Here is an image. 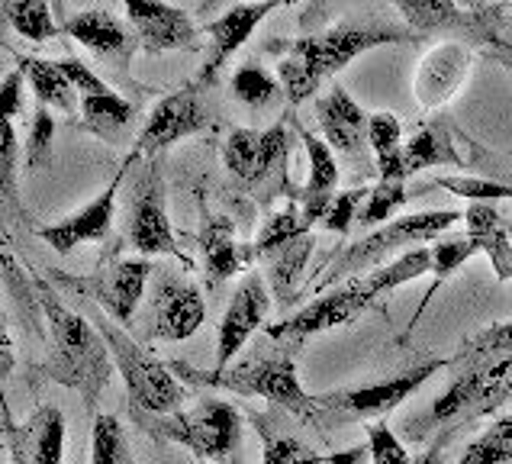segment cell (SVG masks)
I'll use <instances>...</instances> for the list:
<instances>
[{
  "label": "cell",
  "mask_w": 512,
  "mask_h": 464,
  "mask_svg": "<svg viewBox=\"0 0 512 464\" xmlns=\"http://www.w3.org/2000/svg\"><path fill=\"white\" fill-rule=\"evenodd\" d=\"M512 400V323H493L467 336L448 358V387L426 413L403 423V442L422 445L432 435H458Z\"/></svg>",
  "instance_id": "1"
},
{
  "label": "cell",
  "mask_w": 512,
  "mask_h": 464,
  "mask_svg": "<svg viewBox=\"0 0 512 464\" xmlns=\"http://www.w3.org/2000/svg\"><path fill=\"white\" fill-rule=\"evenodd\" d=\"M422 274H432V249L419 245V249H409L400 258L387 261V265L361 274V278L345 281L339 290H326L323 297L306 303L300 313L287 316L284 323L268 326V339H274L277 345L300 348L306 339L319 336V332L355 323L358 316L377 307L380 297L393 294L397 287L422 278Z\"/></svg>",
  "instance_id": "2"
},
{
  "label": "cell",
  "mask_w": 512,
  "mask_h": 464,
  "mask_svg": "<svg viewBox=\"0 0 512 464\" xmlns=\"http://www.w3.org/2000/svg\"><path fill=\"white\" fill-rule=\"evenodd\" d=\"M36 294L49 323V358L42 365V377L75 390L87 410H94L116 368L110 345L100 336L97 323H87L81 313L65 307L49 284H36Z\"/></svg>",
  "instance_id": "3"
},
{
  "label": "cell",
  "mask_w": 512,
  "mask_h": 464,
  "mask_svg": "<svg viewBox=\"0 0 512 464\" xmlns=\"http://www.w3.org/2000/svg\"><path fill=\"white\" fill-rule=\"evenodd\" d=\"M406 39L413 36L403 33V29H387V26H332L326 33H313L290 42L287 55L277 65V78H281V87L290 104H303L306 97H313L319 91V84L339 75L358 55L380 46H397V42Z\"/></svg>",
  "instance_id": "4"
},
{
  "label": "cell",
  "mask_w": 512,
  "mask_h": 464,
  "mask_svg": "<svg viewBox=\"0 0 512 464\" xmlns=\"http://www.w3.org/2000/svg\"><path fill=\"white\" fill-rule=\"evenodd\" d=\"M174 374L181 377L190 387H207V390H232L239 397H261L274 406H281L290 416H297L300 423L316 426V410H313V397L306 394L300 384V374L290 352H271V355H258L248 358L242 365H229V368H197L190 361H168Z\"/></svg>",
  "instance_id": "5"
},
{
  "label": "cell",
  "mask_w": 512,
  "mask_h": 464,
  "mask_svg": "<svg viewBox=\"0 0 512 464\" xmlns=\"http://www.w3.org/2000/svg\"><path fill=\"white\" fill-rule=\"evenodd\" d=\"M97 329L110 345L116 371L123 374L129 413H133L136 423L152 419V416L178 413L184 397H187V384L174 374V368L168 365V361L155 358L152 352H145L133 336H126V332L107 316L97 319Z\"/></svg>",
  "instance_id": "6"
},
{
  "label": "cell",
  "mask_w": 512,
  "mask_h": 464,
  "mask_svg": "<svg viewBox=\"0 0 512 464\" xmlns=\"http://www.w3.org/2000/svg\"><path fill=\"white\" fill-rule=\"evenodd\" d=\"M461 220H464L461 210H426V213H409V216H400V220L377 226L364 239L351 242L348 249L335 258V265L323 274V281H319L316 290H329L339 281L358 278L361 271H374L384 265L390 255H397L403 249L406 252L419 249V245L445 236V232Z\"/></svg>",
  "instance_id": "7"
},
{
  "label": "cell",
  "mask_w": 512,
  "mask_h": 464,
  "mask_svg": "<svg viewBox=\"0 0 512 464\" xmlns=\"http://www.w3.org/2000/svg\"><path fill=\"white\" fill-rule=\"evenodd\" d=\"M442 368H448V358H429L397 377H387V381L364 384V387H342V390H329V394H313L316 426L339 429V426H355V423L358 426L384 423L403 400L413 397L416 390Z\"/></svg>",
  "instance_id": "8"
},
{
  "label": "cell",
  "mask_w": 512,
  "mask_h": 464,
  "mask_svg": "<svg viewBox=\"0 0 512 464\" xmlns=\"http://www.w3.org/2000/svg\"><path fill=\"white\" fill-rule=\"evenodd\" d=\"M149 435L162 442L184 445L197 461H229L242 442V416L229 400L203 397L190 410L168 416H152L139 423Z\"/></svg>",
  "instance_id": "9"
},
{
  "label": "cell",
  "mask_w": 512,
  "mask_h": 464,
  "mask_svg": "<svg viewBox=\"0 0 512 464\" xmlns=\"http://www.w3.org/2000/svg\"><path fill=\"white\" fill-rule=\"evenodd\" d=\"M252 245H255V258L265 261L277 300H284V303L294 300L300 287V274L316 245L313 226H306L303 213L290 207L271 216L268 226L261 229V236Z\"/></svg>",
  "instance_id": "10"
},
{
  "label": "cell",
  "mask_w": 512,
  "mask_h": 464,
  "mask_svg": "<svg viewBox=\"0 0 512 464\" xmlns=\"http://www.w3.org/2000/svg\"><path fill=\"white\" fill-rule=\"evenodd\" d=\"M129 245H133V252H139L142 258L171 255V258H178L184 268L194 265V261L181 252L178 239H174V229L165 210V178H162L158 158H152V162L145 165V174L136 184L133 216H129Z\"/></svg>",
  "instance_id": "11"
},
{
  "label": "cell",
  "mask_w": 512,
  "mask_h": 464,
  "mask_svg": "<svg viewBox=\"0 0 512 464\" xmlns=\"http://www.w3.org/2000/svg\"><path fill=\"white\" fill-rule=\"evenodd\" d=\"M207 319V300L200 290L178 278L174 271L158 274V284L145 307V336L162 342H184L203 326Z\"/></svg>",
  "instance_id": "12"
},
{
  "label": "cell",
  "mask_w": 512,
  "mask_h": 464,
  "mask_svg": "<svg viewBox=\"0 0 512 464\" xmlns=\"http://www.w3.org/2000/svg\"><path fill=\"white\" fill-rule=\"evenodd\" d=\"M152 278V261L149 258H120V261H107L104 268L91 278H65L71 287H78L81 294L94 297L100 307L107 310L110 319L116 323H133L136 310L145 297V287Z\"/></svg>",
  "instance_id": "13"
},
{
  "label": "cell",
  "mask_w": 512,
  "mask_h": 464,
  "mask_svg": "<svg viewBox=\"0 0 512 464\" xmlns=\"http://www.w3.org/2000/svg\"><path fill=\"white\" fill-rule=\"evenodd\" d=\"M139 155H142L139 149L129 152L126 162L120 165V171L113 174V181L104 187V191L87 203L84 210L71 213V216H65V220H58L52 226H42L39 239L46 245H52L58 255L75 252L78 245H84V242H104L110 236V229H113V213H116V194H120V184L126 181V174H129V168H133V162Z\"/></svg>",
  "instance_id": "14"
},
{
  "label": "cell",
  "mask_w": 512,
  "mask_h": 464,
  "mask_svg": "<svg viewBox=\"0 0 512 464\" xmlns=\"http://www.w3.org/2000/svg\"><path fill=\"white\" fill-rule=\"evenodd\" d=\"M200 87L203 84H190L178 94L162 97L152 107L149 120H145V126L139 129V139H136V149L142 155L155 158L158 152H165L168 145L197 136V133H203V129L210 126V113L197 97Z\"/></svg>",
  "instance_id": "15"
},
{
  "label": "cell",
  "mask_w": 512,
  "mask_h": 464,
  "mask_svg": "<svg viewBox=\"0 0 512 464\" xmlns=\"http://www.w3.org/2000/svg\"><path fill=\"white\" fill-rule=\"evenodd\" d=\"M123 4L139 46L149 55L200 49V29L181 7L168 4V0H123Z\"/></svg>",
  "instance_id": "16"
},
{
  "label": "cell",
  "mask_w": 512,
  "mask_h": 464,
  "mask_svg": "<svg viewBox=\"0 0 512 464\" xmlns=\"http://www.w3.org/2000/svg\"><path fill=\"white\" fill-rule=\"evenodd\" d=\"M58 65L65 68V75L71 78V84H75V91H78L81 123L91 129V133L116 142V133L136 120V107L129 104L126 97L116 94L104 78H97L81 58L71 55V58H62Z\"/></svg>",
  "instance_id": "17"
},
{
  "label": "cell",
  "mask_w": 512,
  "mask_h": 464,
  "mask_svg": "<svg viewBox=\"0 0 512 464\" xmlns=\"http://www.w3.org/2000/svg\"><path fill=\"white\" fill-rule=\"evenodd\" d=\"M4 439L10 464H62L65 455V416L58 406L42 403L26 423H13L4 413Z\"/></svg>",
  "instance_id": "18"
},
{
  "label": "cell",
  "mask_w": 512,
  "mask_h": 464,
  "mask_svg": "<svg viewBox=\"0 0 512 464\" xmlns=\"http://www.w3.org/2000/svg\"><path fill=\"white\" fill-rule=\"evenodd\" d=\"M271 310V297L265 278L258 271H248L242 284L236 287V294L229 300V310L223 316V326H219V342H216V365L213 368H229L232 358H236L245 342L252 339V332L261 329L265 316Z\"/></svg>",
  "instance_id": "19"
},
{
  "label": "cell",
  "mask_w": 512,
  "mask_h": 464,
  "mask_svg": "<svg viewBox=\"0 0 512 464\" xmlns=\"http://www.w3.org/2000/svg\"><path fill=\"white\" fill-rule=\"evenodd\" d=\"M316 120H319V129H323V139L339 155H345L348 162L361 165L364 158H368L371 116L358 107V100H351V94L342 84H332L329 91L316 100Z\"/></svg>",
  "instance_id": "20"
},
{
  "label": "cell",
  "mask_w": 512,
  "mask_h": 464,
  "mask_svg": "<svg viewBox=\"0 0 512 464\" xmlns=\"http://www.w3.org/2000/svg\"><path fill=\"white\" fill-rule=\"evenodd\" d=\"M200 258H203V278L207 287L216 290L229 278L248 265V258H255V245H242L236 236V223L223 213H210L207 207L200 210V232H197Z\"/></svg>",
  "instance_id": "21"
},
{
  "label": "cell",
  "mask_w": 512,
  "mask_h": 464,
  "mask_svg": "<svg viewBox=\"0 0 512 464\" xmlns=\"http://www.w3.org/2000/svg\"><path fill=\"white\" fill-rule=\"evenodd\" d=\"M287 149H290V129L284 123H274L271 129H236L226 139L223 162L242 184H255L277 162H284Z\"/></svg>",
  "instance_id": "22"
},
{
  "label": "cell",
  "mask_w": 512,
  "mask_h": 464,
  "mask_svg": "<svg viewBox=\"0 0 512 464\" xmlns=\"http://www.w3.org/2000/svg\"><path fill=\"white\" fill-rule=\"evenodd\" d=\"M277 7H287L284 0H258V4H236L229 7L223 17H216L213 23H207V33H210V55L207 62L200 68V78L197 84H210L219 68H223L232 55H236L252 33L261 26V20L274 13Z\"/></svg>",
  "instance_id": "23"
},
{
  "label": "cell",
  "mask_w": 512,
  "mask_h": 464,
  "mask_svg": "<svg viewBox=\"0 0 512 464\" xmlns=\"http://www.w3.org/2000/svg\"><path fill=\"white\" fill-rule=\"evenodd\" d=\"M471 49L461 42H442L422 55L416 68V100L422 110H435L455 97L471 71Z\"/></svg>",
  "instance_id": "24"
},
{
  "label": "cell",
  "mask_w": 512,
  "mask_h": 464,
  "mask_svg": "<svg viewBox=\"0 0 512 464\" xmlns=\"http://www.w3.org/2000/svg\"><path fill=\"white\" fill-rule=\"evenodd\" d=\"M65 33L81 42L87 52H94L104 62L123 68L129 62V55L136 52L139 39L133 33V26H126L113 17L110 10H84L78 17H71L65 23Z\"/></svg>",
  "instance_id": "25"
},
{
  "label": "cell",
  "mask_w": 512,
  "mask_h": 464,
  "mask_svg": "<svg viewBox=\"0 0 512 464\" xmlns=\"http://www.w3.org/2000/svg\"><path fill=\"white\" fill-rule=\"evenodd\" d=\"M303 149H306V158H310V178H306V187H303L300 213L306 226H316V223H323L329 203L339 194V165H335V149L316 133H303Z\"/></svg>",
  "instance_id": "26"
},
{
  "label": "cell",
  "mask_w": 512,
  "mask_h": 464,
  "mask_svg": "<svg viewBox=\"0 0 512 464\" xmlns=\"http://www.w3.org/2000/svg\"><path fill=\"white\" fill-rule=\"evenodd\" d=\"M464 229L480 252L490 258L496 281H512V229L503 223L493 203H471L464 210Z\"/></svg>",
  "instance_id": "27"
},
{
  "label": "cell",
  "mask_w": 512,
  "mask_h": 464,
  "mask_svg": "<svg viewBox=\"0 0 512 464\" xmlns=\"http://www.w3.org/2000/svg\"><path fill=\"white\" fill-rule=\"evenodd\" d=\"M403 162H406V174L413 178L419 171H429V168H461V152L455 149V133H451V123L445 116H432L422 126H416L413 139L406 142L403 149Z\"/></svg>",
  "instance_id": "28"
},
{
  "label": "cell",
  "mask_w": 512,
  "mask_h": 464,
  "mask_svg": "<svg viewBox=\"0 0 512 464\" xmlns=\"http://www.w3.org/2000/svg\"><path fill=\"white\" fill-rule=\"evenodd\" d=\"M20 68L26 71V81L33 87V94L39 100V107H55L62 113H75V104L81 100L75 97V84L65 75V68L49 58H20Z\"/></svg>",
  "instance_id": "29"
},
{
  "label": "cell",
  "mask_w": 512,
  "mask_h": 464,
  "mask_svg": "<svg viewBox=\"0 0 512 464\" xmlns=\"http://www.w3.org/2000/svg\"><path fill=\"white\" fill-rule=\"evenodd\" d=\"M368 139H371V152H374V162L380 178L387 181H406V162H403V123L397 120L393 113L380 110L371 113V123H368Z\"/></svg>",
  "instance_id": "30"
},
{
  "label": "cell",
  "mask_w": 512,
  "mask_h": 464,
  "mask_svg": "<svg viewBox=\"0 0 512 464\" xmlns=\"http://www.w3.org/2000/svg\"><path fill=\"white\" fill-rule=\"evenodd\" d=\"M477 252H480V249H477V245H474L471 239H467V236L435 239V245H432V287L426 290V297H422L419 313L413 316V323H409V329H413V326L419 323V319H422V313H426V307H429L432 297H435V290H438V287H445V281L455 278V274H458Z\"/></svg>",
  "instance_id": "31"
},
{
  "label": "cell",
  "mask_w": 512,
  "mask_h": 464,
  "mask_svg": "<svg viewBox=\"0 0 512 464\" xmlns=\"http://www.w3.org/2000/svg\"><path fill=\"white\" fill-rule=\"evenodd\" d=\"M390 4L419 33H435V29H451V26H474V17H467L455 0H390Z\"/></svg>",
  "instance_id": "32"
},
{
  "label": "cell",
  "mask_w": 512,
  "mask_h": 464,
  "mask_svg": "<svg viewBox=\"0 0 512 464\" xmlns=\"http://www.w3.org/2000/svg\"><path fill=\"white\" fill-rule=\"evenodd\" d=\"M455 464H512V413L496 416Z\"/></svg>",
  "instance_id": "33"
},
{
  "label": "cell",
  "mask_w": 512,
  "mask_h": 464,
  "mask_svg": "<svg viewBox=\"0 0 512 464\" xmlns=\"http://www.w3.org/2000/svg\"><path fill=\"white\" fill-rule=\"evenodd\" d=\"M91 464H136L126 429L116 416L100 413L91 429Z\"/></svg>",
  "instance_id": "34"
},
{
  "label": "cell",
  "mask_w": 512,
  "mask_h": 464,
  "mask_svg": "<svg viewBox=\"0 0 512 464\" xmlns=\"http://www.w3.org/2000/svg\"><path fill=\"white\" fill-rule=\"evenodd\" d=\"M261 432V464H332L329 458H319L306 442L294 439V435H281L268 426L265 416L255 419Z\"/></svg>",
  "instance_id": "35"
},
{
  "label": "cell",
  "mask_w": 512,
  "mask_h": 464,
  "mask_svg": "<svg viewBox=\"0 0 512 464\" xmlns=\"http://www.w3.org/2000/svg\"><path fill=\"white\" fill-rule=\"evenodd\" d=\"M7 20L29 42H46L58 36L49 0H7Z\"/></svg>",
  "instance_id": "36"
},
{
  "label": "cell",
  "mask_w": 512,
  "mask_h": 464,
  "mask_svg": "<svg viewBox=\"0 0 512 464\" xmlns=\"http://www.w3.org/2000/svg\"><path fill=\"white\" fill-rule=\"evenodd\" d=\"M406 203H409L406 181L380 178V184L371 187V194H368V200H364V207L358 213V226H368V229L384 226L393 216V210H403Z\"/></svg>",
  "instance_id": "37"
},
{
  "label": "cell",
  "mask_w": 512,
  "mask_h": 464,
  "mask_svg": "<svg viewBox=\"0 0 512 464\" xmlns=\"http://www.w3.org/2000/svg\"><path fill=\"white\" fill-rule=\"evenodd\" d=\"M232 97L245 107H268L281 97V84L274 81L261 65H242L236 75H232Z\"/></svg>",
  "instance_id": "38"
},
{
  "label": "cell",
  "mask_w": 512,
  "mask_h": 464,
  "mask_svg": "<svg viewBox=\"0 0 512 464\" xmlns=\"http://www.w3.org/2000/svg\"><path fill=\"white\" fill-rule=\"evenodd\" d=\"M23 162L20 158V142L17 133H13V120H0V197H4L7 213L20 210L17 203V165Z\"/></svg>",
  "instance_id": "39"
},
{
  "label": "cell",
  "mask_w": 512,
  "mask_h": 464,
  "mask_svg": "<svg viewBox=\"0 0 512 464\" xmlns=\"http://www.w3.org/2000/svg\"><path fill=\"white\" fill-rule=\"evenodd\" d=\"M435 187H445V191H451L461 200H471V203L512 200V184L487 181V178H467V174H458V178H435Z\"/></svg>",
  "instance_id": "40"
},
{
  "label": "cell",
  "mask_w": 512,
  "mask_h": 464,
  "mask_svg": "<svg viewBox=\"0 0 512 464\" xmlns=\"http://www.w3.org/2000/svg\"><path fill=\"white\" fill-rule=\"evenodd\" d=\"M52 139H55L52 107H36L33 126H29L26 136V168H42L52 162Z\"/></svg>",
  "instance_id": "41"
},
{
  "label": "cell",
  "mask_w": 512,
  "mask_h": 464,
  "mask_svg": "<svg viewBox=\"0 0 512 464\" xmlns=\"http://www.w3.org/2000/svg\"><path fill=\"white\" fill-rule=\"evenodd\" d=\"M368 187H351V191H342L335 194V200L329 203V210L323 216V229L329 232H339V236H345V232H351V223L358 220V210H361V200H368Z\"/></svg>",
  "instance_id": "42"
},
{
  "label": "cell",
  "mask_w": 512,
  "mask_h": 464,
  "mask_svg": "<svg viewBox=\"0 0 512 464\" xmlns=\"http://www.w3.org/2000/svg\"><path fill=\"white\" fill-rule=\"evenodd\" d=\"M23 78H26V71L17 68V71H10L4 78V87H0V107H4L7 120H13V116L23 110Z\"/></svg>",
  "instance_id": "43"
},
{
  "label": "cell",
  "mask_w": 512,
  "mask_h": 464,
  "mask_svg": "<svg viewBox=\"0 0 512 464\" xmlns=\"http://www.w3.org/2000/svg\"><path fill=\"white\" fill-rule=\"evenodd\" d=\"M451 439H455V435H451V432H442V435H438V439L426 448V452H419L409 464H445V452H448Z\"/></svg>",
  "instance_id": "44"
},
{
  "label": "cell",
  "mask_w": 512,
  "mask_h": 464,
  "mask_svg": "<svg viewBox=\"0 0 512 464\" xmlns=\"http://www.w3.org/2000/svg\"><path fill=\"white\" fill-rule=\"evenodd\" d=\"M216 4H219V0H200V7H197V10H200V17H203V13H210ZM284 4L290 7V4H297V0H284Z\"/></svg>",
  "instance_id": "45"
},
{
  "label": "cell",
  "mask_w": 512,
  "mask_h": 464,
  "mask_svg": "<svg viewBox=\"0 0 512 464\" xmlns=\"http://www.w3.org/2000/svg\"><path fill=\"white\" fill-rule=\"evenodd\" d=\"M496 49L503 52V62H509V65H512V42H496Z\"/></svg>",
  "instance_id": "46"
},
{
  "label": "cell",
  "mask_w": 512,
  "mask_h": 464,
  "mask_svg": "<svg viewBox=\"0 0 512 464\" xmlns=\"http://www.w3.org/2000/svg\"><path fill=\"white\" fill-rule=\"evenodd\" d=\"M197 464H203V461H197ZM223 464H245V461H239V458H229V461H223Z\"/></svg>",
  "instance_id": "47"
},
{
  "label": "cell",
  "mask_w": 512,
  "mask_h": 464,
  "mask_svg": "<svg viewBox=\"0 0 512 464\" xmlns=\"http://www.w3.org/2000/svg\"><path fill=\"white\" fill-rule=\"evenodd\" d=\"M509 4H512V0H509Z\"/></svg>",
  "instance_id": "48"
}]
</instances>
